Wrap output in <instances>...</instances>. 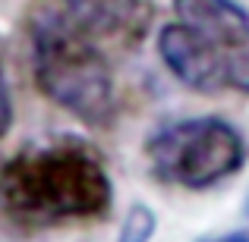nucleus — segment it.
Instances as JSON below:
<instances>
[{
	"label": "nucleus",
	"instance_id": "4",
	"mask_svg": "<svg viewBox=\"0 0 249 242\" xmlns=\"http://www.w3.org/2000/svg\"><path fill=\"white\" fill-rule=\"evenodd\" d=\"M246 158L243 132L224 116H183L158 126L145 142L155 179L189 192H205L237 176Z\"/></svg>",
	"mask_w": 249,
	"mask_h": 242
},
{
	"label": "nucleus",
	"instance_id": "3",
	"mask_svg": "<svg viewBox=\"0 0 249 242\" xmlns=\"http://www.w3.org/2000/svg\"><path fill=\"white\" fill-rule=\"evenodd\" d=\"M32 73L48 101L85 126L107 129L117 116V82L104 44L35 10L29 22Z\"/></svg>",
	"mask_w": 249,
	"mask_h": 242
},
{
	"label": "nucleus",
	"instance_id": "2",
	"mask_svg": "<svg viewBox=\"0 0 249 242\" xmlns=\"http://www.w3.org/2000/svg\"><path fill=\"white\" fill-rule=\"evenodd\" d=\"M158 57L199 95L249 97V10L240 0H174V19L158 32Z\"/></svg>",
	"mask_w": 249,
	"mask_h": 242
},
{
	"label": "nucleus",
	"instance_id": "8",
	"mask_svg": "<svg viewBox=\"0 0 249 242\" xmlns=\"http://www.w3.org/2000/svg\"><path fill=\"white\" fill-rule=\"evenodd\" d=\"M199 242H249L246 233H224V236H208V239H199Z\"/></svg>",
	"mask_w": 249,
	"mask_h": 242
},
{
	"label": "nucleus",
	"instance_id": "6",
	"mask_svg": "<svg viewBox=\"0 0 249 242\" xmlns=\"http://www.w3.org/2000/svg\"><path fill=\"white\" fill-rule=\"evenodd\" d=\"M155 236V211L148 205H133L123 217L117 242H152Z\"/></svg>",
	"mask_w": 249,
	"mask_h": 242
},
{
	"label": "nucleus",
	"instance_id": "7",
	"mask_svg": "<svg viewBox=\"0 0 249 242\" xmlns=\"http://www.w3.org/2000/svg\"><path fill=\"white\" fill-rule=\"evenodd\" d=\"M10 126H13V97H10L3 76H0V139L10 132Z\"/></svg>",
	"mask_w": 249,
	"mask_h": 242
},
{
	"label": "nucleus",
	"instance_id": "1",
	"mask_svg": "<svg viewBox=\"0 0 249 242\" xmlns=\"http://www.w3.org/2000/svg\"><path fill=\"white\" fill-rule=\"evenodd\" d=\"M0 201L16 224L57 226L104 217L114 186L101 154L89 142L63 135L22 148L0 167Z\"/></svg>",
	"mask_w": 249,
	"mask_h": 242
},
{
	"label": "nucleus",
	"instance_id": "5",
	"mask_svg": "<svg viewBox=\"0 0 249 242\" xmlns=\"http://www.w3.org/2000/svg\"><path fill=\"white\" fill-rule=\"evenodd\" d=\"M38 10L117 48H136L152 25L148 0H38Z\"/></svg>",
	"mask_w": 249,
	"mask_h": 242
}]
</instances>
